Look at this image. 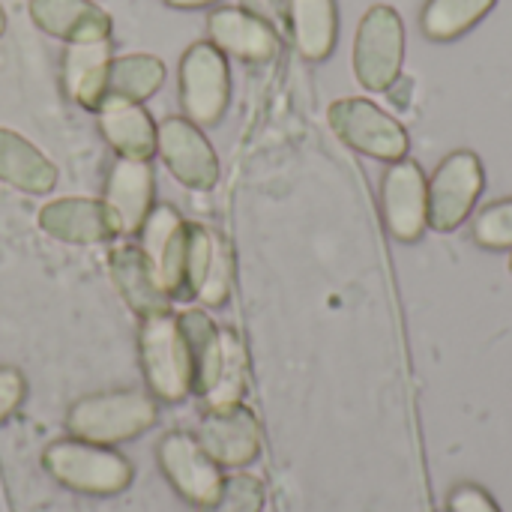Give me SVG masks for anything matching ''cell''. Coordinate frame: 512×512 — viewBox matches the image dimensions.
I'll use <instances>...</instances> for the list:
<instances>
[{
    "label": "cell",
    "mask_w": 512,
    "mask_h": 512,
    "mask_svg": "<svg viewBox=\"0 0 512 512\" xmlns=\"http://www.w3.org/2000/svg\"><path fill=\"white\" fill-rule=\"evenodd\" d=\"M0 180L30 195H48L57 186V165L33 141L0 126Z\"/></svg>",
    "instance_id": "cell-19"
},
{
    "label": "cell",
    "mask_w": 512,
    "mask_h": 512,
    "mask_svg": "<svg viewBox=\"0 0 512 512\" xmlns=\"http://www.w3.org/2000/svg\"><path fill=\"white\" fill-rule=\"evenodd\" d=\"M111 57H114L111 54V39L66 45V54H63V90H66V96L90 111L99 75H102V69H105V63Z\"/></svg>",
    "instance_id": "cell-23"
},
{
    "label": "cell",
    "mask_w": 512,
    "mask_h": 512,
    "mask_svg": "<svg viewBox=\"0 0 512 512\" xmlns=\"http://www.w3.org/2000/svg\"><path fill=\"white\" fill-rule=\"evenodd\" d=\"M198 444L219 468L252 465L261 453L258 417L243 405L207 411V417L198 426Z\"/></svg>",
    "instance_id": "cell-12"
},
{
    "label": "cell",
    "mask_w": 512,
    "mask_h": 512,
    "mask_svg": "<svg viewBox=\"0 0 512 512\" xmlns=\"http://www.w3.org/2000/svg\"><path fill=\"white\" fill-rule=\"evenodd\" d=\"M39 228L48 237L60 243H72V246H93V243H105L114 237L102 201L81 198V195L48 201L39 210Z\"/></svg>",
    "instance_id": "cell-18"
},
{
    "label": "cell",
    "mask_w": 512,
    "mask_h": 512,
    "mask_svg": "<svg viewBox=\"0 0 512 512\" xmlns=\"http://www.w3.org/2000/svg\"><path fill=\"white\" fill-rule=\"evenodd\" d=\"M402 60H405V21H402V15L387 3L366 9L363 21L357 27V39H354L357 81L366 90L381 93L399 78Z\"/></svg>",
    "instance_id": "cell-4"
},
{
    "label": "cell",
    "mask_w": 512,
    "mask_h": 512,
    "mask_svg": "<svg viewBox=\"0 0 512 512\" xmlns=\"http://www.w3.org/2000/svg\"><path fill=\"white\" fill-rule=\"evenodd\" d=\"M207 33L222 54H231L246 63H267L279 54L276 30L261 15L240 6L213 9L207 15Z\"/></svg>",
    "instance_id": "cell-14"
},
{
    "label": "cell",
    "mask_w": 512,
    "mask_h": 512,
    "mask_svg": "<svg viewBox=\"0 0 512 512\" xmlns=\"http://www.w3.org/2000/svg\"><path fill=\"white\" fill-rule=\"evenodd\" d=\"M387 93H390V102L393 105H399V108H408L411 105V96H414V78H396L390 87H387Z\"/></svg>",
    "instance_id": "cell-32"
},
{
    "label": "cell",
    "mask_w": 512,
    "mask_h": 512,
    "mask_svg": "<svg viewBox=\"0 0 512 512\" xmlns=\"http://www.w3.org/2000/svg\"><path fill=\"white\" fill-rule=\"evenodd\" d=\"M381 210H384L387 231L396 240L414 243L423 237L429 225V183L420 162L414 159L390 162L381 180Z\"/></svg>",
    "instance_id": "cell-9"
},
{
    "label": "cell",
    "mask_w": 512,
    "mask_h": 512,
    "mask_svg": "<svg viewBox=\"0 0 512 512\" xmlns=\"http://www.w3.org/2000/svg\"><path fill=\"white\" fill-rule=\"evenodd\" d=\"M138 354L141 372L150 393L162 402H183L192 393L195 372L186 336L180 330V318L171 312L141 318L138 330Z\"/></svg>",
    "instance_id": "cell-3"
},
{
    "label": "cell",
    "mask_w": 512,
    "mask_h": 512,
    "mask_svg": "<svg viewBox=\"0 0 512 512\" xmlns=\"http://www.w3.org/2000/svg\"><path fill=\"white\" fill-rule=\"evenodd\" d=\"M186 237H189V222L168 207L159 204L150 210L144 228H141V249L150 258L159 282L171 294V300H186L183 294V264H186Z\"/></svg>",
    "instance_id": "cell-13"
},
{
    "label": "cell",
    "mask_w": 512,
    "mask_h": 512,
    "mask_svg": "<svg viewBox=\"0 0 512 512\" xmlns=\"http://www.w3.org/2000/svg\"><path fill=\"white\" fill-rule=\"evenodd\" d=\"M165 3L174 9H204V6H213L219 0H165Z\"/></svg>",
    "instance_id": "cell-33"
},
{
    "label": "cell",
    "mask_w": 512,
    "mask_h": 512,
    "mask_svg": "<svg viewBox=\"0 0 512 512\" xmlns=\"http://www.w3.org/2000/svg\"><path fill=\"white\" fill-rule=\"evenodd\" d=\"M447 512H501L492 495L474 483H462L450 492L447 498Z\"/></svg>",
    "instance_id": "cell-30"
},
{
    "label": "cell",
    "mask_w": 512,
    "mask_h": 512,
    "mask_svg": "<svg viewBox=\"0 0 512 512\" xmlns=\"http://www.w3.org/2000/svg\"><path fill=\"white\" fill-rule=\"evenodd\" d=\"M471 237L483 249H512V198L486 204L471 222Z\"/></svg>",
    "instance_id": "cell-26"
},
{
    "label": "cell",
    "mask_w": 512,
    "mask_h": 512,
    "mask_svg": "<svg viewBox=\"0 0 512 512\" xmlns=\"http://www.w3.org/2000/svg\"><path fill=\"white\" fill-rule=\"evenodd\" d=\"M27 12L42 33L66 45L111 39V15L93 0H30Z\"/></svg>",
    "instance_id": "cell-16"
},
{
    "label": "cell",
    "mask_w": 512,
    "mask_h": 512,
    "mask_svg": "<svg viewBox=\"0 0 512 512\" xmlns=\"http://www.w3.org/2000/svg\"><path fill=\"white\" fill-rule=\"evenodd\" d=\"M264 510V486L249 474L225 477L219 498L204 512H261Z\"/></svg>",
    "instance_id": "cell-28"
},
{
    "label": "cell",
    "mask_w": 512,
    "mask_h": 512,
    "mask_svg": "<svg viewBox=\"0 0 512 512\" xmlns=\"http://www.w3.org/2000/svg\"><path fill=\"white\" fill-rule=\"evenodd\" d=\"M27 381L15 366H0V423H6L24 402Z\"/></svg>",
    "instance_id": "cell-31"
},
{
    "label": "cell",
    "mask_w": 512,
    "mask_h": 512,
    "mask_svg": "<svg viewBox=\"0 0 512 512\" xmlns=\"http://www.w3.org/2000/svg\"><path fill=\"white\" fill-rule=\"evenodd\" d=\"M231 99V72L213 42H192L180 57V105L195 126H216Z\"/></svg>",
    "instance_id": "cell-5"
},
{
    "label": "cell",
    "mask_w": 512,
    "mask_h": 512,
    "mask_svg": "<svg viewBox=\"0 0 512 512\" xmlns=\"http://www.w3.org/2000/svg\"><path fill=\"white\" fill-rule=\"evenodd\" d=\"M294 45L306 60H327L339 36L336 0H288Z\"/></svg>",
    "instance_id": "cell-21"
},
{
    "label": "cell",
    "mask_w": 512,
    "mask_h": 512,
    "mask_svg": "<svg viewBox=\"0 0 512 512\" xmlns=\"http://www.w3.org/2000/svg\"><path fill=\"white\" fill-rule=\"evenodd\" d=\"M213 243H216V234H210L204 225H189L186 264H183V294L186 297H198V291L207 279V270H210Z\"/></svg>",
    "instance_id": "cell-27"
},
{
    "label": "cell",
    "mask_w": 512,
    "mask_h": 512,
    "mask_svg": "<svg viewBox=\"0 0 512 512\" xmlns=\"http://www.w3.org/2000/svg\"><path fill=\"white\" fill-rule=\"evenodd\" d=\"M165 81V63L153 54H123L111 57L99 75L93 108L99 111L108 102H147Z\"/></svg>",
    "instance_id": "cell-17"
},
{
    "label": "cell",
    "mask_w": 512,
    "mask_h": 512,
    "mask_svg": "<svg viewBox=\"0 0 512 512\" xmlns=\"http://www.w3.org/2000/svg\"><path fill=\"white\" fill-rule=\"evenodd\" d=\"M180 330L186 336L189 354H192V372H195V384L192 393L198 396H210V390L219 381V369H222V330L213 324V318L201 309H189L180 315Z\"/></svg>",
    "instance_id": "cell-22"
},
{
    "label": "cell",
    "mask_w": 512,
    "mask_h": 512,
    "mask_svg": "<svg viewBox=\"0 0 512 512\" xmlns=\"http://www.w3.org/2000/svg\"><path fill=\"white\" fill-rule=\"evenodd\" d=\"M486 189V171L474 150H453L444 156L429 180V225L435 231H456Z\"/></svg>",
    "instance_id": "cell-7"
},
{
    "label": "cell",
    "mask_w": 512,
    "mask_h": 512,
    "mask_svg": "<svg viewBox=\"0 0 512 512\" xmlns=\"http://www.w3.org/2000/svg\"><path fill=\"white\" fill-rule=\"evenodd\" d=\"M3 30H6V12H3V6H0V36H3Z\"/></svg>",
    "instance_id": "cell-34"
},
{
    "label": "cell",
    "mask_w": 512,
    "mask_h": 512,
    "mask_svg": "<svg viewBox=\"0 0 512 512\" xmlns=\"http://www.w3.org/2000/svg\"><path fill=\"white\" fill-rule=\"evenodd\" d=\"M108 273L114 288L138 318L171 312V294L159 282L141 243H117L108 252Z\"/></svg>",
    "instance_id": "cell-15"
},
{
    "label": "cell",
    "mask_w": 512,
    "mask_h": 512,
    "mask_svg": "<svg viewBox=\"0 0 512 512\" xmlns=\"http://www.w3.org/2000/svg\"><path fill=\"white\" fill-rule=\"evenodd\" d=\"M105 141L123 159H150L156 153V123L141 102H108L96 111Z\"/></svg>",
    "instance_id": "cell-20"
},
{
    "label": "cell",
    "mask_w": 512,
    "mask_h": 512,
    "mask_svg": "<svg viewBox=\"0 0 512 512\" xmlns=\"http://www.w3.org/2000/svg\"><path fill=\"white\" fill-rule=\"evenodd\" d=\"M222 345H225V354H222L219 381L210 390V396L204 399L207 411L240 405V399L246 393V351H243L240 339L234 333H228V330H222Z\"/></svg>",
    "instance_id": "cell-25"
},
{
    "label": "cell",
    "mask_w": 512,
    "mask_h": 512,
    "mask_svg": "<svg viewBox=\"0 0 512 512\" xmlns=\"http://www.w3.org/2000/svg\"><path fill=\"white\" fill-rule=\"evenodd\" d=\"M42 465L60 486L93 498L126 492L135 474L126 456L81 438H60L48 444L42 453Z\"/></svg>",
    "instance_id": "cell-2"
},
{
    "label": "cell",
    "mask_w": 512,
    "mask_h": 512,
    "mask_svg": "<svg viewBox=\"0 0 512 512\" xmlns=\"http://www.w3.org/2000/svg\"><path fill=\"white\" fill-rule=\"evenodd\" d=\"M498 0H426L420 12V30L432 42H453L474 30Z\"/></svg>",
    "instance_id": "cell-24"
},
{
    "label": "cell",
    "mask_w": 512,
    "mask_h": 512,
    "mask_svg": "<svg viewBox=\"0 0 512 512\" xmlns=\"http://www.w3.org/2000/svg\"><path fill=\"white\" fill-rule=\"evenodd\" d=\"M327 120L348 147L372 159L396 162V159H405L411 147L405 126L396 117H390L381 105L363 96L336 99L327 111Z\"/></svg>",
    "instance_id": "cell-6"
},
{
    "label": "cell",
    "mask_w": 512,
    "mask_h": 512,
    "mask_svg": "<svg viewBox=\"0 0 512 512\" xmlns=\"http://www.w3.org/2000/svg\"><path fill=\"white\" fill-rule=\"evenodd\" d=\"M159 420V405L141 390H111L78 399L66 414V429L72 438L90 444H123L135 441Z\"/></svg>",
    "instance_id": "cell-1"
},
{
    "label": "cell",
    "mask_w": 512,
    "mask_h": 512,
    "mask_svg": "<svg viewBox=\"0 0 512 512\" xmlns=\"http://www.w3.org/2000/svg\"><path fill=\"white\" fill-rule=\"evenodd\" d=\"M510 273H512V255H510Z\"/></svg>",
    "instance_id": "cell-35"
},
{
    "label": "cell",
    "mask_w": 512,
    "mask_h": 512,
    "mask_svg": "<svg viewBox=\"0 0 512 512\" xmlns=\"http://www.w3.org/2000/svg\"><path fill=\"white\" fill-rule=\"evenodd\" d=\"M231 276H234V258L231 249L222 237H216L213 243V258H210V270L207 279L198 291V300L207 306H222L231 294Z\"/></svg>",
    "instance_id": "cell-29"
},
{
    "label": "cell",
    "mask_w": 512,
    "mask_h": 512,
    "mask_svg": "<svg viewBox=\"0 0 512 512\" xmlns=\"http://www.w3.org/2000/svg\"><path fill=\"white\" fill-rule=\"evenodd\" d=\"M108 225L114 237H135L141 234L150 210H153V168L150 159H123L108 171L105 198H102Z\"/></svg>",
    "instance_id": "cell-11"
},
{
    "label": "cell",
    "mask_w": 512,
    "mask_h": 512,
    "mask_svg": "<svg viewBox=\"0 0 512 512\" xmlns=\"http://www.w3.org/2000/svg\"><path fill=\"white\" fill-rule=\"evenodd\" d=\"M156 153L165 168L189 189H213L219 180V159L201 126L186 117H165L156 123Z\"/></svg>",
    "instance_id": "cell-8"
},
{
    "label": "cell",
    "mask_w": 512,
    "mask_h": 512,
    "mask_svg": "<svg viewBox=\"0 0 512 512\" xmlns=\"http://www.w3.org/2000/svg\"><path fill=\"white\" fill-rule=\"evenodd\" d=\"M156 459H159V468L168 477V483L189 504L207 510L219 498L225 477H222L219 465L204 453L198 438H192L186 432H171L159 441Z\"/></svg>",
    "instance_id": "cell-10"
}]
</instances>
